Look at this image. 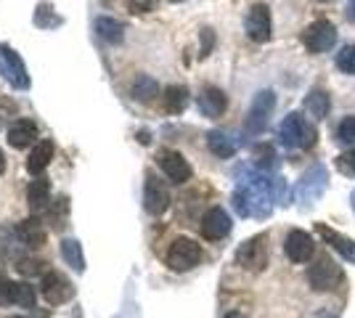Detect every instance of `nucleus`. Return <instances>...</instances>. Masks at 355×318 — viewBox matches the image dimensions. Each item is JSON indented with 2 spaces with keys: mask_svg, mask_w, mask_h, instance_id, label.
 <instances>
[{
  "mask_svg": "<svg viewBox=\"0 0 355 318\" xmlns=\"http://www.w3.org/2000/svg\"><path fill=\"white\" fill-rule=\"evenodd\" d=\"M340 281H342V268L329 255H321L308 268V284L315 292H331Z\"/></svg>",
  "mask_w": 355,
  "mask_h": 318,
  "instance_id": "6",
  "label": "nucleus"
},
{
  "mask_svg": "<svg viewBox=\"0 0 355 318\" xmlns=\"http://www.w3.org/2000/svg\"><path fill=\"white\" fill-rule=\"evenodd\" d=\"M254 167H257V173H270V170H276L279 165V157H276V149L273 146H268V143H260L257 149H254Z\"/></svg>",
  "mask_w": 355,
  "mask_h": 318,
  "instance_id": "27",
  "label": "nucleus"
},
{
  "mask_svg": "<svg viewBox=\"0 0 355 318\" xmlns=\"http://www.w3.org/2000/svg\"><path fill=\"white\" fill-rule=\"evenodd\" d=\"M144 207L148 215L159 218L170 207V191L164 186L162 178H157V173H146V186H144Z\"/></svg>",
  "mask_w": 355,
  "mask_h": 318,
  "instance_id": "9",
  "label": "nucleus"
},
{
  "mask_svg": "<svg viewBox=\"0 0 355 318\" xmlns=\"http://www.w3.org/2000/svg\"><path fill=\"white\" fill-rule=\"evenodd\" d=\"M337 69L345 75H355V46H345L337 53Z\"/></svg>",
  "mask_w": 355,
  "mask_h": 318,
  "instance_id": "29",
  "label": "nucleus"
},
{
  "mask_svg": "<svg viewBox=\"0 0 355 318\" xmlns=\"http://www.w3.org/2000/svg\"><path fill=\"white\" fill-rule=\"evenodd\" d=\"M284 252H286V258L292 260V263H308L313 258V252H315V242H313L311 233H305V231L297 228V231L286 233Z\"/></svg>",
  "mask_w": 355,
  "mask_h": 318,
  "instance_id": "15",
  "label": "nucleus"
},
{
  "mask_svg": "<svg viewBox=\"0 0 355 318\" xmlns=\"http://www.w3.org/2000/svg\"><path fill=\"white\" fill-rule=\"evenodd\" d=\"M315 233L324 239L331 249H337L342 258L355 263V239H347V236H342L340 231H334V228H329L326 223H315Z\"/></svg>",
  "mask_w": 355,
  "mask_h": 318,
  "instance_id": "16",
  "label": "nucleus"
},
{
  "mask_svg": "<svg viewBox=\"0 0 355 318\" xmlns=\"http://www.w3.org/2000/svg\"><path fill=\"white\" fill-rule=\"evenodd\" d=\"M0 56H3V64H6V77H8V82H11L14 88H19V91H27V88H30V75H27V67H24L21 56H19L8 43L0 46Z\"/></svg>",
  "mask_w": 355,
  "mask_h": 318,
  "instance_id": "13",
  "label": "nucleus"
},
{
  "mask_svg": "<svg viewBox=\"0 0 355 318\" xmlns=\"http://www.w3.org/2000/svg\"><path fill=\"white\" fill-rule=\"evenodd\" d=\"M305 112L311 114L313 120H324L326 114H329V106H331V98H329V93L321 91V88H313L308 96H305Z\"/></svg>",
  "mask_w": 355,
  "mask_h": 318,
  "instance_id": "23",
  "label": "nucleus"
},
{
  "mask_svg": "<svg viewBox=\"0 0 355 318\" xmlns=\"http://www.w3.org/2000/svg\"><path fill=\"white\" fill-rule=\"evenodd\" d=\"M347 19H350V21H355V0H350V3H347Z\"/></svg>",
  "mask_w": 355,
  "mask_h": 318,
  "instance_id": "35",
  "label": "nucleus"
},
{
  "mask_svg": "<svg viewBox=\"0 0 355 318\" xmlns=\"http://www.w3.org/2000/svg\"><path fill=\"white\" fill-rule=\"evenodd\" d=\"M276 109V93L273 91H260L250 104L247 120H244V133L247 136H260L268 127V120Z\"/></svg>",
  "mask_w": 355,
  "mask_h": 318,
  "instance_id": "3",
  "label": "nucleus"
},
{
  "mask_svg": "<svg viewBox=\"0 0 355 318\" xmlns=\"http://www.w3.org/2000/svg\"><path fill=\"white\" fill-rule=\"evenodd\" d=\"M302 43L311 53H326L337 43V27L331 21H326V19H318L302 32Z\"/></svg>",
  "mask_w": 355,
  "mask_h": 318,
  "instance_id": "7",
  "label": "nucleus"
},
{
  "mask_svg": "<svg viewBox=\"0 0 355 318\" xmlns=\"http://www.w3.org/2000/svg\"><path fill=\"white\" fill-rule=\"evenodd\" d=\"M270 258V247H268V233H257L236 249V265L244 271L260 273L268 265Z\"/></svg>",
  "mask_w": 355,
  "mask_h": 318,
  "instance_id": "2",
  "label": "nucleus"
},
{
  "mask_svg": "<svg viewBox=\"0 0 355 318\" xmlns=\"http://www.w3.org/2000/svg\"><path fill=\"white\" fill-rule=\"evenodd\" d=\"M157 165H159V170H162L173 183H186V181H191V175H193L189 159L180 152H173V149H162V152L157 154Z\"/></svg>",
  "mask_w": 355,
  "mask_h": 318,
  "instance_id": "11",
  "label": "nucleus"
},
{
  "mask_svg": "<svg viewBox=\"0 0 355 318\" xmlns=\"http://www.w3.org/2000/svg\"><path fill=\"white\" fill-rule=\"evenodd\" d=\"M45 263L43 260H35V258H30V260H19V273L21 276H37V273H45V268H43Z\"/></svg>",
  "mask_w": 355,
  "mask_h": 318,
  "instance_id": "32",
  "label": "nucleus"
},
{
  "mask_svg": "<svg viewBox=\"0 0 355 318\" xmlns=\"http://www.w3.org/2000/svg\"><path fill=\"white\" fill-rule=\"evenodd\" d=\"M337 167H340L345 175H355V149L340 154L337 157Z\"/></svg>",
  "mask_w": 355,
  "mask_h": 318,
  "instance_id": "33",
  "label": "nucleus"
},
{
  "mask_svg": "<svg viewBox=\"0 0 355 318\" xmlns=\"http://www.w3.org/2000/svg\"><path fill=\"white\" fill-rule=\"evenodd\" d=\"M337 141L342 146H355V117H345L337 127Z\"/></svg>",
  "mask_w": 355,
  "mask_h": 318,
  "instance_id": "30",
  "label": "nucleus"
},
{
  "mask_svg": "<svg viewBox=\"0 0 355 318\" xmlns=\"http://www.w3.org/2000/svg\"><path fill=\"white\" fill-rule=\"evenodd\" d=\"M279 138L286 149H313L318 141V133L300 112H292L284 117L282 127H279Z\"/></svg>",
  "mask_w": 355,
  "mask_h": 318,
  "instance_id": "1",
  "label": "nucleus"
},
{
  "mask_svg": "<svg viewBox=\"0 0 355 318\" xmlns=\"http://www.w3.org/2000/svg\"><path fill=\"white\" fill-rule=\"evenodd\" d=\"M170 3H183V0H170Z\"/></svg>",
  "mask_w": 355,
  "mask_h": 318,
  "instance_id": "40",
  "label": "nucleus"
},
{
  "mask_svg": "<svg viewBox=\"0 0 355 318\" xmlns=\"http://www.w3.org/2000/svg\"><path fill=\"white\" fill-rule=\"evenodd\" d=\"M207 146L209 152L220 159H231L236 154V141L228 136L225 130H209L207 133Z\"/></svg>",
  "mask_w": 355,
  "mask_h": 318,
  "instance_id": "21",
  "label": "nucleus"
},
{
  "mask_svg": "<svg viewBox=\"0 0 355 318\" xmlns=\"http://www.w3.org/2000/svg\"><path fill=\"white\" fill-rule=\"evenodd\" d=\"M225 318H247V316H244V313H239V310H231V313H228Z\"/></svg>",
  "mask_w": 355,
  "mask_h": 318,
  "instance_id": "36",
  "label": "nucleus"
},
{
  "mask_svg": "<svg viewBox=\"0 0 355 318\" xmlns=\"http://www.w3.org/2000/svg\"><path fill=\"white\" fill-rule=\"evenodd\" d=\"M244 30L254 43H268L270 40V8L266 3H254L250 14L244 19Z\"/></svg>",
  "mask_w": 355,
  "mask_h": 318,
  "instance_id": "12",
  "label": "nucleus"
},
{
  "mask_svg": "<svg viewBox=\"0 0 355 318\" xmlns=\"http://www.w3.org/2000/svg\"><path fill=\"white\" fill-rule=\"evenodd\" d=\"M225 106H228V98H225V93L220 88H205V91L199 93V112L209 117V120H218L223 112H225Z\"/></svg>",
  "mask_w": 355,
  "mask_h": 318,
  "instance_id": "19",
  "label": "nucleus"
},
{
  "mask_svg": "<svg viewBox=\"0 0 355 318\" xmlns=\"http://www.w3.org/2000/svg\"><path fill=\"white\" fill-rule=\"evenodd\" d=\"M61 255H64V260L69 265H74V271H83L85 268V258H83V249H80L77 239H64L61 242Z\"/></svg>",
  "mask_w": 355,
  "mask_h": 318,
  "instance_id": "28",
  "label": "nucleus"
},
{
  "mask_svg": "<svg viewBox=\"0 0 355 318\" xmlns=\"http://www.w3.org/2000/svg\"><path fill=\"white\" fill-rule=\"evenodd\" d=\"M3 318H21V316H3Z\"/></svg>",
  "mask_w": 355,
  "mask_h": 318,
  "instance_id": "39",
  "label": "nucleus"
},
{
  "mask_svg": "<svg viewBox=\"0 0 355 318\" xmlns=\"http://www.w3.org/2000/svg\"><path fill=\"white\" fill-rule=\"evenodd\" d=\"M40 294L45 297V303L61 305L69 303L74 297V287L67 276H61L59 271H45L40 279Z\"/></svg>",
  "mask_w": 355,
  "mask_h": 318,
  "instance_id": "8",
  "label": "nucleus"
},
{
  "mask_svg": "<svg viewBox=\"0 0 355 318\" xmlns=\"http://www.w3.org/2000/svg\"><path fill=\"white\" fill-rule=\"evenodd\" d=\"M212 43H215V35H212V30H202V59L205 56H209V51H212Z\"/></svg>",
  "mask_w": 355,
  "mask_h": 318,
  "instance_id": "34",
  "label": "nucleus"
},
{
  "mask_svg": "<svg viewBox=\"0 0 355 318\" xmlns=\"http://www.w3.org/2000/svg\"><path fill=\"white\" fill-rule=\"evenodd\" d=\"M3 170H6V154L0 152V173H3Z\"/></svg>",
  "mask_w": 355,
  "mask_h": 318,
  "instance_id": "37",
  "label": "nucleus"
},
{
  "mask_svg": "<svg viewBox=\"0 0 355 318\" xmlns=\"http://www.w3.org/2000/svg\"><path fill=\"white\" fill-rule=\"evenodd\" d=\"M48 220L53 223L56 231L64 228V220H67V197H61L59 202H56V207H48Z\"/></svg>",
  "mask_w": 355,
  "mask_h": 318,
  "instance_id": "31",
  "label": "nucleus"
},
{
  "mask_svg": "<svg viewBox=\"0 0 355 318\" xmlns=\"http://www.w3.org/2000/svg\"><path fill=\"white\" fill-rule=\"evenodd\" d=\"M0 305H21L32 308L35 305V289L24 281H11L0 276Z\"/></svg>",
  "mask_w": 355,
  "mask_h": 318,
  "instance_id": "14",
  "label": "nucleus"
},
{
  "mask_svg": "<svg viewBox=\"0 0 355 318\" xmlns=\"http://www.w3.org/2000/svg\"><path fill=\"white\" fill-rule=\"evenodd\" d=\"M48 199H51V183L45 181V178L30 181V186H27V204H30L32 210H43L45 204H48Z\"/></svg>",
  "mask_w": 355,
  "mask_h": 318,
  "instance_id": "25",
  "label": "nucleus"
},
{
  "mask_svg": "<svg viewBox=\"0 0 355 318\" xmlns=\"http://www.w3.org/2000/svg\"><path fill=\"white\" fill-rule=\"evenodd\" d=\"M326 186H329V173H326L324 165H313L302 178L297 183V199L305 204V207H311L315 204L318 199L324 197Z\"/></svg>",
  "mask_w": 355,
  "mask_h": 318,
  "instance_id": "5",
  "label": "nucleus"
},
{
  "mask_svg": "<svg viewBox=\"0 0 355 318\" xmlns=\"http://www.w3.org/2000/svg\"><path fill=\"white\" fill-rule=\"evenodd\" d=\"M350 204H353V210H355V191H353V197H350Z\"/></svg>",
  "mask_w": 355,
  "mask_h": 318,
  "instance_id": "38",
  "label": "nucleus"
},
{
  "mask_svg": "<svg viewBox=\"0 0 355 318\" xmlns=\"http://www.w3.org/2000/svg\"><path fill=\"white\" fill-rule=\"evenodd\" d=\"M162 106L167 114H180L189 106V88L186 85H170V88H164Z\"/></svg>",
  "mask_w": 355,
  "mask_h": 318,
  "instance_id": "22",
  "label": "nucleus"
},
{
  "mask_svg": "<svg viewBox=\"0 0 355 318\" xmlns=\"http://www.w3.org/2000/svg\"><path fill=\"white\" fill-rule=\"evenodd\" d=\"M8 143L14 149H27L37 143V125L32 120H16L8 125Z\"/></svg>",
  "mask_w": 355,
  "mask_h": 318,
  "instance_id": "18",
  "label": "nucleus"
},
{
  "mask_svg": "<svg viewBox=\"0 0 355 318\" xmlns=\"http://www.w3.org/2000/svg\"><path fill=\"white\" fill-rule=\"evenodd\" d=\"M53 152H56L53 141H48V138L37 141L30 149V157H27V170H30L32 175H43L45 167L51 165V159H53Z\"/></svg>",
  "mask_w": 355,
  "mask_h": 318,
  "instance_id": "20",
  "label": "nucleus"
},
{
  "mask_svg": "<svg viewBox=\"0 0 355 318\" xmlns=\"http://www.w3.org/2000/svg\"><path fill=\"white\" fill-rule=\"evenodd\" d=\"M130 93H133L135 101H144V104H148L157 93H159V85H157V80L148 75H138L133 80V85H130Z\"/></svg>",
  "mask_w": 355,
  "mask_h": 318,
  "instance_id": "26",
  "label": "nucleus"
},
{
  "mask_svg": "<svg viewBox=\"0 0 355 318\" xmlns=\"http://www.w3.org/2000/svg\"><path fill=\"white\" fill-rule=\"evenodd\" d=\"M231 215L223 210V207H209L205 215H202V223H199V231L207 242H220L231 233Z\"/></svg>",
  "mask_w": 355,
  "mask_h": 318,
  "instance_id": "10",
  "label": "nucleus"
},
{
  "mask_svg": "<svg viewBox=\"0 0 355 318\" xmlns=\"http://www.w3.org/2000/svg\"><path fill=\"white\" fill-rule=\"evenodd\" d=\"M16 239L21 247H30V249H40L45 244V226L37 218H27L14 228Z\"/></svg>",
  "mask_w": 355,
  "mask_h": 318,
  "instance_id": "17",
  "label": "nucleus"
},
{
  "mask_svg": "<svg viewBox=\"0 0 355 318\" xmlns=\"http://www.w3.org/2000/svg\"><path fill=\"white\" fill-rule=\"evenodd\" d=\"M164 260H167V265L178 273L191 271V268H196V265L202 263V247L193 242V239H189V236H178L175 242L170 244Z\"/></svg>",
  "mask_w": 355,
  "mask_h": 318,
  "instance_id": "4",
  "label": "nucleus"
},
{
  "mask_svg": "<svg viewBox=\"0 0 355 318\" xmlns=\"http://www.w3.org/2000/svg\"><path fill=\"white\" fill-rule=\"evenodd\" d=\"M96 32H98V37L106 40V43H122L125 24L117 21V19H112V16H98L96 19Z\"/></svg>",
  "mask_w": 355,
  "mask_h": 318,
  "instance_id": "24",
  "label": "nucleus"
}]
</instances>
